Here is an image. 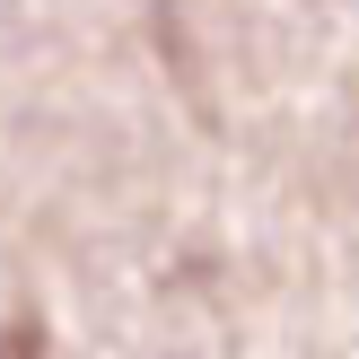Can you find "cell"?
<instances>
[{"label":"cell","instance_id":"obj_1","mask_svg":"<svg viewBox=\"0 0 359 359\" xmlns=\"http://www.w3.org/2000/svg\"><path fill=\"white\" fill-rule=\"evenodd\" d=\"M0 359H44V333H35V325H9V333H0Z\"/></svg>","mask_w":359,"mask_h":359}]
</instances>
